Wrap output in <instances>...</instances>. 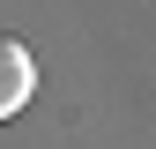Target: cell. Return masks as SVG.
Instances as JSON below:
<instances>
[{
  "label": "cell",
  "instance_id": "1",
  "mask_svg": "<svg viewBox=\"0 0 156 149\" xmlns=\"http://www.w3.org/2000/svg\"><path fill=\"white\" fill-rule=\"evenodd\" d=\"M30 97H37V60H30V45H23V37H0V127H8Z\"/></svg>",
  "mask_w": 156,
  "mask_h": 149
}]
</instances>
